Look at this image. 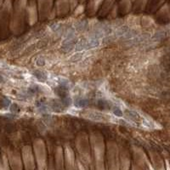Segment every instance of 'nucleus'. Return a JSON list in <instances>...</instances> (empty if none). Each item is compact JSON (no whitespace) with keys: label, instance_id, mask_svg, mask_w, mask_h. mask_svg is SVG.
<instances>
[{"label":"nucleus","instance_id":"obj_1","mask_svg":"<svg viewBox=\"0 0 170 170\" xmlns=\"http://www.w3.org/2000/svg\"><path fill=\"white\" fill-rule=\"evenodd\" d=\"M84 115L85 117H87L88 118L94 120V121H97V122H101L105 120L104 115L97 111H87Z\"/></svg>","mask_w":170,"mask_h":170},{"label":"nucleus","instance_id":"obj_2","mask_svg":"<svg viewBox=\"0 0 170 170\" xmlns=\"http://www.w3.org/2000/svg\"><path fill=\"white\" fill-rule=\"evenodd\" d=\"M75 44H76V39H72V40H67V41H64L63 45H62V50L65 53H68L70 51H72L74 48Z\"/></svg>","mask_w":170,"mask_h":170},{"label":"nucleus","instance_id":"obj_3","mask_svg":"<svg viewBox=\"0 0 170 170\" xmlns=\"http://www.w3.org/2000/svg\"><path fill=\"white\" fill-rule=\"evenodd\" d=\"M125 113H126V116H127L130 120L132 121H135V122H138L139 121V116L137 112L134 111H129V110H127L125 111Z\"/></svg>","mask_w":170,"mask_h":170},{"label":"nucleus","instance_id":"obj_4","mask_svg":"<svg viewBox=\"0 0 170 170\" xmlns=\"http://www.w3.org/2000/svg\"><path fill=\"white\" fill-rule=\"evenodd\" d=\"M87 27H88V21H85V20L79 21L78 22L76 23V29L78 30V31H84V30H86Z\"/></svg>","mask_w":170,"mask_h":170},{"label":"nucleus","instance_id":"obj_5","mask_svg":"<svg viewBox=\"0 0 170 170\" xmlns=\"http://www.w3.org/2000/svg\"><path fill=\"white\" fill-rule=\"evenodd\" d=\"M128 31H129V29H128V27L127 26H123L117 28V32H116V35L118 36V37L119 36H124Z\"/></svg>","mask_w":170,"mask_h":170},{"label":"nucleus","instance_id":"obj_6","mask_svg":"<svg viewBox=\"0 0 170 170\" xmlns=\"http://www.w3.org/2000/svg\"><path fill=\"white\" fill-rule=\"evenodd\" d=\"M100 44V41L98 39H93L91 38V40H89L88 42H87V48L88 49H93L98 47Z\"/></svg>","mask_w":170,"mask_h":170},{"label":"nucleus","instance_id":"obj_7","mask_svg":"<svg viewBox=\"0 0 170 170\" xmlns=\"http://www.w3.org/2000/svg\"><path fill=\"white\" fill-rule=\"evenodd\" d=\"M34 75H35V77H36L38 80H40V81H45V80L47 79V76L45 75L44 72H42L41 71H37V72H34Z\"/></svg>","mask_w":170,"mask_h":170},{"label":"nucleus","instance_id":"obj_8","mask_svg":"<svg viewBox=\"0 0 170 170\" xmlns=\"http://www.w3.org/2000/svg\"><path fill=\"white\" fill-rule=\"evenodd\" d=\"M84 48H87V42L84 40H81L76 44V50L77 51H81Z\"/></svg>","mask_w":170,"mask_h":170},{"label":"nucleus","instance_id":"obj_9","mask_svg":"<svg viewBox=\"0 0 170 170\" xmlns=\"http://www.w3.org/2000/svg\"><path fill=\"white\" fill-rule=\"evenodd\" d=\"M88 104V100H86V99H80V100L76 101V106L77 107H81V108L87 106Z\"/></svg>","mask_w":170,"mask_h":170},{"label":"nucleus","instance_id":"obj_10","mask_svg":"<svg viewBox=\"0 0 170 170\" xmlns=\"http://www.w3.org/2000/svg\"><path fill=\"white\" fill-rule=\"evenodd\" d=\"M137 34H136V32L135 31H134V30H129L128 32L123 36V38L124 39H133L135 36H136Z\"/></svg>","mask_w":170,"mask_h":170},{"label":"nucleus","instance_id":"obj_11","mask_svg":"<svg viewBox=\"0 0 170 170\" xmlns=\"http://www.w3.org/2000/svg\"><path fill=\"white\" fill-rule=\"evenodd\" d=\"M113 113L115 116L117 117H123V111L121 109H119L118 107H114L113 108Z\"/></svg>","mask_w":170,"mask_h":170},{"label":"nucleus","instance_id":"obj_12","mask_svg":"<svg viewBox=\"0 0 170 170\" xmlns=\"http://www.w3.org/2000/svg\"><path fill=\"white\" fill-rule=\"evenodd\" d=\"M81 58H82V54H76L70 59V61H77L81 60Z\"/></svg>","mask_w":170,"mask_h":170},{"label":"nucleus","instance_id":"obj_13","mask_svg":"<svg viewBox=\"0 0 170 170\" xmlns=\"http://www.w3.org/2000/svg\"><path fill=\"white\" fill-rule=\"evenodd\" d=\"M51 28H52V30H54V32H58L61 27V25H60V24L54 23V24L51 25Z\"/></svg>","mask_w":170,"mask_h":170},{"label":"nucleus","instance_id":"obj_14","mask_svg":"<svg viewBox=\"0 0 170 170\" xmlns=\"http://www.w3.org/2000/svg\"><path fill=\"white\" fill-rule=\"evenodd\" d=\"M37 65H39V66H42V65H45V60L43 59V58H38V61H37Z\"/></svg>","mask_w":170,"mask_h":170},{"label":"nucleus","instance_id":"obj_15","mask_svg":"<svg viewBox=\"0 0 170 170\" xmlns=\"http://www.w3.org/2000/svg\"><path fill=\"white\" fill-rule=\"evenodd\" d=\"M1 105H2V106L6 107V106H8L10 105V100H7V99H3V100H2V102H1Z\"/></svg>","mask_w":170,"mask_h":170}]
</instances>
